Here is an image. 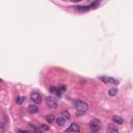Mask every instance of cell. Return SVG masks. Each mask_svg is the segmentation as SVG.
<instances>
[{
    "mask_svg": "<svg viewBox=\"0 0 133 133\" xmlns=\"http://www.w3.org/2000/svg\"><path fill=\"white\" fill-rule=\"evenodd\" d=\"M40 127L41 129H42L43 131H47V130H49V126H47V125H40Z\"/></svg>",
    "mask_w": 133,
    "mask_h": 133,
    "instance_id": "obj_15",
    "label": "cell"
},
{
    "mask_svg": "<svg viewBox=\"0 0 133 133\" xmlns=\"http://www.w3.org/2000/svg\"><path fill=\"white\" fill-rule=\"evenodd\" d=\"M24 101H25V97H23V96H19V97H17V99H16L17 104H22Z\"/></svg>",
    "mask_w": 133,
    "mask_h": 133,
    "instance_id": "obj_13",
    "label": "cell"
},
{
    "mask_svg": "<svg viewBox=\"0 0 133 133\" xmlns=\"http://www.w3.org/2000/svg\"><path fill=\"white\" fill-rule=\"evenodd\" d=\"M107 131L111 132V133H118L119 132V129H118V127H116V126L111 125V126H109V127L107 128Z\"/></svg>",
    "mask_w": 133,
    "mask_h": 133,
    "instance_id": "obj_10",
    "label": "cell"
},
{
    "mask_svg": "<svg viewBox=\"0 0 133 133\" xmlns=\"http://www.w3.org/2000/svg\"><path fill=\"white\" fill-rule=\"evenodd\" d=\"M66 118L65 116H58L57 119H56V124L58 126H64L66 124Z\"/></svg>",
    "mask_w": 133,
    "mask_h": 133,
    "instance_id": "obj_7",
    "label": "cell"
},
{
    "mask_svg": "<svg viewBox=\"0 0 133 133\" xmlns=\"http://www.w3.org/2000/svg\"><path fill=\"white\" fill-rule=\"evenodd\" d=\"M79 131H80V127L76 123H72L70 125V127L66 129V132H79Z\"/></svg>",
    "mask_w": 133,
    "mask_h": 133,
    "instance_id": "obj_6",
    "label": "cell"
},
{
    "mask_svg": "<svg viewBox=\"0 0 133 133\" xmlns=\"http://www.w3.org/2000/svg\"><path fill=\"white\" fill-rule=\"evenodd\" d=\"M37 110H39V108H37L36 105H29L28 106V111L30 113H36Z\"/></svg>",
    "mask_w": 133,
    "mask_h": 133,
    "instance_id": "obj_9",
    "label": "cell"
},
{
    "mask_svg": "<svg viewBox=\"0 0 133 133\" xmlns=\"http://www.w3.org/2000/svg\"><path fill=\"white\" fill-rule=\"evenodd\" d=\"M75 107H76V110L80 113H83V112H86L88 110V104L84 101H81V100H77L75 102Z\"/></svg>",
    "mask_w": 133,
    "mask_h": 133,
    "instance_id": "obj_1",
    "label": "cell"
},
{
    "mask_svg": "<svg viewBox=\"0 0 133 133\" xmlns=\"http://www.w3.org/2000/svg\"><path fill=\"white\" fill-rule=\"evenodd\" d=\"M73 1H80V0H73Z\"/></svg>",
    "mask_w": 133,
    "mask_h": 133,
    "instance_id": "obj_18",
    "label": "cell"
},
{
    "mask_svg": "<svg viewBox=\"0 0 133 133\" xmlns=\"http://www.w3.org/2000/svg\"><path fill=\"white\" fill-rule=\"evenodd\" d=\"M112 120H113V122H115L118 125H122L123 123H124V120H123L121 116H119V115H115L112 118Z\"/></svg>",
    "mask_w": 133,
    "mask_h": 133,
    "instance_id": "obj_8",
    "label": "cell"
},
{
    "mask_svg": "<svg viewBox=\"0 0 133 133\" xmlns=\"http://www.w3.org/2000/svg\"><path fill=\"white\" fill-rule=\"evenodd\" d=\"M90 127L91 129V131L94 132H98L101 129V122L99 120H93V121L91 122V125Z\"/></svg>",
    "mask_w": 133,
    "mask_h": 133,
    "instance_id": "obj_5",
    "label": "cell"
},
{
    "mask_svg": "<svg viewBox=\"0 0 133 133\" xmlns=\"http://www.w3.org/2000/svg\"><path fill=\"white\" fill-rule=\"evenodd\" d=\"M99 79L106 84H119L118 79L112 78V77H108V76H101V77H99Z\"/></svg>",
    "mask_w": 133,
    "mask_h": 133,
    "instance_id": "obj_3",
    "label": "cell"
},
{
    "mask_svg": "<svg viewBox=\"0 0 133 133\" xmlns=\"http://www.w3.org/2000/svg\"><path fill=\"white\" fill-rule=\"evenodd\" d=\"M62 115H64V116H65L66 120H70V119H71V115H70L69 111H64V113H62Z\"/></svg>",
    "mask_w": 133,
    "mask_h": 133,
    "instance_id": "obj_16",
    "label": "cell"
},
{
    "mask_svg": "<svg viewBox=\"0 0 133 133\" xmlns=\"http://www.w3.org/2000/svg\"><path fill=\"white\" fill-rule=\"evenodd\" d=\"M45 119H46V121L48 122L49 124H52V123L54 122V116H53V115H46Z\"/></svg>",
    "mask_w": 133,
    "mask_h": 133,
    "instance_id": "obj_12",
    "label": "cell"
},
{
    "mask_svg": "<svg viewBox=\"0 0 133 133\" xmlns=\"http://www.w3.org/2000/svg\"><path fill=\"white\" fill-rule=\"evenodd\" d=\"M46 104L49 108H52V109H55L56 107L58 106V102H57V100H56V98H54V97H47Z\"/></svg>",
    "mask_w": 133,
    "mask_h": 133,
    "instance_id": "obj_2",
    "label": "cell"
},
{
    "mask_svg": "<svg viewBox=\"0 0 133 133\" xmlns=\"http://www.w3.org/2000/svg\"><path fill=\"white\" fill-rule=\"evenodd\" d=\"M31 101H32L33 103H36V104H40V103H42V95H41L39 91H33L32 94H31Z\"/></svg>",
    "mask_w": 133,
    "mask_h": 133,
    "instance_id": "obj_4",
    "label": "cell"
},
{
    "mask_svg": "<svg viewBox=\"0 0 133 133\" xmlns=\"http://www.w3.org/2000/svg\"><path fill=\"white\" fill-rule=\"evenodd\" d=\"M131 126H132V127H133V119L131 120Z\"/></svg>",
    "mask_w": 133,
    "mask_h": 133,
    "instance_id": "obj_17",
    "label": "cell"
},
{
    "mask_svg": "<svg viewBox=\"0 0 133 133\" xmlns=\"http://www.w3.org/2000/svg\"><path fill=\"white\" fill-rule=\"evenodd\" d=\"M77 9H79V11H88V9L91 8V6H78V7H76Z\"/></svg>",
    "mask_w": 133,
    "mask_h": 133,
    "instance_id": "obj_14",
    "label": "cell"
},
{
    "mask_svg": "<svg viewBox=\"0 0 133 133\" xmlns=\"http://www.w3.org/2000/svg\"><path fill=\"white\" fill-rule=\"evenodd\" d=\"M118 91H118V88H110L109 91H108V94H109V96L113 97V96H116Z\"/></svg>",
    "mask_w": 133,
    "mask_h": 133,
    "instance_id": "obj_11",
    "label": "cell"
}]
</instances>
